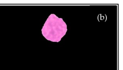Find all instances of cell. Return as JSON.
<instances>
[{"instance_id":"6da1fadb","label":"cell","mask_w":123,"mask_h":70,"mask_svg":"<svg viewBox=\"0 0 123 70\" xmlns=\"http://www.w3.org/2000/svg\"><path fill=\"white\" fill-rule=\"evenodd\" d=\"M51 35L49 40L53 42H59L62 38L66 34L67 29V25L63 19L59 18L55 14L49 16Z\"/></svg>"}]
</instances>
